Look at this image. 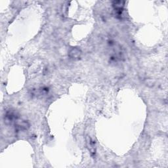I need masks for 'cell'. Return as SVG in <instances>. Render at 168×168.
I'll return each mask as SVG.
<instances>
[{
    "label": "cell",
    "instance_id": "cell-1",
    "mask_svg": "<svg viewBox=\"0 0 168 168\" xmlns=\"http://www.w3.org/2000/svg\"><path fill=\"white\" fill-rule=\"evenodd\" d=\"M81 55V51L80 49L75 47L70 50L69 52V56L70 58L74 59H80Z\"/></svg>",
    "mask_w": 168,
    "mask_h": 168
},
{
    "label": "cell",
    "instance_id": "cell-2",
    "mask_svg": "<svg viewBox=\"0 0 168 168\" xmlns=\"http://www.w3.org/2000/svg\"><path fill=\"white\" fill-rule=\"evenodd\" d=\"M86 141H87V146L89 149V151H90L91 154H95L96 148L94 142L91 140V139L89 136L86 137Z\"/></svg>",
    "mask_w": 168,
    "mask_h": 168
},
{
    "label": "cell",
    "instance_id": "cell-3",
    "mask_svg": "<svg viewBox=\"0 0 168 168\" xmlns=\"http://www.w3.org/2000/svg\"><path fill=\"white\" fill-rule=\"evenodd\" d=\"M125 2L123 1H115L114 2L112 3V5L115 9V10L118 11H120L124 8Z\"/></svg>",
    "mask_w": 168,
    "mask_h": 168
}]
</instances>
